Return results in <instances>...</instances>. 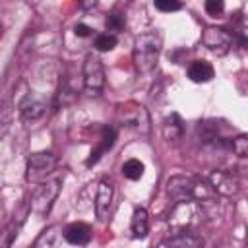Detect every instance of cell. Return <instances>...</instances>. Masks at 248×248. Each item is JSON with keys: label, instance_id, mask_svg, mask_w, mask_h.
Here are the masks:
<instances>
[{"label": "cell", "instance_id": "obj_1", "mask_svg": "<svg viewBox=\"0 0 248 248\" xmlns=\"http://www.w3.org/2000/svg\"><path fill=\"white\" fill-rule=\"evenodd\" d=\"M167 192L174 202H211L215 192L209 186L207 180L200 178V176H184V174H176L170 176L167 182Z\"/></svg>", "mask_w": 248, "mask_h": 248}, {"label": "cell", "instance_id": "obj_2", "mask_svg": "<svg viewBox=\"0 0 248 248\" xmlns=\"http://www.w3.org/2000/svg\"><path fill=\"white\" fill-rule=\"evenodd\" d=\"M161 48H163V39L157 31H147V33L138 35L134 41V52H132L136 70L140 74L153 72L159 62Z\"/></svg>", "mask_w": 248, "mask_h": 248}, {"label": "cell", "instance_id": "obj_3", "mask_svg": "<svg viewBox=\"0 0 248 248\" xmlns=\"http://www.w3.org/2000/svg\"><path fill=\"white\" fill-rule=\"evenodd\" d=\"M202 215H203V209L200 202H194V200L176 202L169 213V227L174 231V234L190 231L202 221Z\"/></svg>", "mask_w": 248, "mask_h": 248}, {"label": "cell", "instance_id": "obj_4", "mask_svg": "<svg viewBox=\"0 0 248 248\" xmlns=\"http://www.w3.org/2000/svg\"><path fill=\"white\" fill-rule=\"evenodd\" d=\"M58 159L50 151H37L29 155L27 159V169H25V178L29 182H43L46 176L56 169Z\"/></svg>", "mask_w": 248, "mask_h": 248}, {"label": "cell", "instance_id": "obj_5", "mask_svg": "<svg viewBox=\"0 0 248 248\" xmlns=\"http://www.w3.org/2000/svg\"><path fill=\"white\" fill-rule=\"evenodd\" d=\"M83 87L89 95H99L105 87V68L99 56L89 52L83 62Z\"/></svg>", "mask_w": 248, "mask_h": 248}, {"label": "cell", "instance_id": "obj_6", "mask_svg": "<svg viewBox=\"0 0 248 248\" xmlns=\"http://www.w3.org/2000/svg\"><path fill=\"white\" fill-rule=\"evenodd\" d=\"M232 41L234 35L225 27H207L202 33V45L215 54H227L232 46Z\"/></svg>", "mask_w": 248, "mask_h": 248}, {"label": "cell", "instance_id": "obj_7", "mask_svg": "<svg viewBox=\"0 0 248 248\" xmlns=\"http://www.w3.org/2000/svg\"><path fill=\"white\" fill-rule=\"evenodd\" d=\"M58 192H60V180H58V178H54V180H50V182H43V184L35 190V194H33L31 207H33L41 217H45V215L50 211V207H52V203H54Z\"/></svg>", "mask_w": 248, "mask_h": 248}, {"label": "cell", "instance_id": "obj_8", "mask_svg": "<svg viewBox=\"0 0 248 248\" xmlns=\"http://www.w3.org/2000/svg\"><path fill=\"white\" fill-rule=\"evenodd\" d=\"M209 186L213 188L215 194H221V196H234L240 188V182H238V176L231 170H213L207 178Z\"/></svg>", "mask_w": 248, "mask_h": 248}, {"label": "cell", "instance_id": "obj_9", "mask_svg": "<svg viewBox=\"0 0 248 248\" xmlns=\"http://www.w3.org/2000/svg\"><path fill=\"white\" fill-rule=\"evenodd\" d=\"M120 120L126 124V126H132L136 128L138 132H143L147 134L149 132V116H147V110L140 105H126L120 108Z\"/></svg>", "mask_w": 248, "mask_h": 248}, {"label": "cell", "instance_id": "obj_10", "mask_svg": "<svg viewBox=\"0 0 248 248\" xmlns=\"http://www.w3.org/2000/svg\"><path fill=\"white\" fill-rule=\"evenodd\" d=\"M110 207H112V184L110 180L103 178L97 186V198H95V215L101 223L108 219Z\"/></svg>", "mask_w": 248, "mask_h": 248}, {"label": "cell", "instance_id": "obj_11", "mask_svg": "<svg viewBox=\"0 0 248 248\" xmlns=\"http://www.w3.org/2000/svg\"><path fill=\"white\" fill-rule=\"evenodd\" d=\"M46 110V101L45 97H41L39 93H27L21 101H19V114L23 120H37L45 114Z\"/></svg>", "mask_w": 248, "mask_h": 248}, {"label": "cell", "instance_id": "obj_12", "mask_svg": "<svg viewBox=\"0 0 248 248\" xmlns=\"http://www.w3.org/2000/svg\"><path fill=\"white\" fill-rule=\"evenodd\" d=\"M157 248H203V240L196 232L184 231V232H176L170 238L163 240Z\"/></svg>", "mask_w": 248, "mask_h": 248}, {"label": "cell", "instance_id": "obj_13", "mask_svg": "<svg viewBox=\"0 0 248 248\" xmlns=\"http://www.w3.org/2000/svg\"><path fill=\"white\" fill-rule=\"evenodd\" d=\"M114 140H116V132H114V128H103V136H101V140H99V143H97V147L91 151V155H89V159L85 161V165L87 167H91V165H95V163H99V159L114 145Z\"/></svg>", "mask_w": 248, "mask_h": 248}, {"label": "cell", "instance_id": "obj_14", "mask_svg": "<svg viewBox=\"0 0 248 248\" xmlns=\"http://www.w3.org/2000/svg\"><path fill=\"white\" fill-rule=\"evenodd\" d=\"M64 238L70 242V244H78V246H83L91 240V227L87 223H72L64 229Z\"/></svg>", "mask_w": 248, "mask_h": 248}, {"label": "cell", "instance_id": "obj_15", "mask_svg": "<svg viewBox=\"0 0 248 248\" xmlns=\"http://www.w3.org/2000/svg\"><path fill=\"white\" fill-rule=\"evenodd\" d=\"M213 76H215V70L207 60H194L188 66V78L194 83H207L213 79Z\"/></svg>", "mask_w": 248, "mask_h": 248}, {"label": "cell", "instance_id": "obj_16", "mask_svg": "<svg viewBox=\"0 0 248 248\" xmlns=\"http://www.w3.org/2000/svg\"><path fill=\"white\" fill-rule=\"evenodd\" d=\"M27 211H29V207H25V209H23V213L16 215L17 219L10 221V223L0 231V248H10V246H12V242L16 240V236H17V232H19L21 225L25 223V215H27Z\"/></svg>", "mask_w": 248, "mask_h": 248}, {"label": "cell", "instance_id": "obj_17", "mask_svg": "<svg viewBox=\"0 0 248 248\" xmlns=\"http://www.w3.org/2000/svg\"><path fill=\"white\" fill-rule=\"evenodd\" d=\"M130 231L134 238H145L149 232V213L143 207H136L130 221Z\"/></svg>", "mask_w": 248, "mask_h": 248}, {"label": "cell", "instance_id": "obj_18", "mask_svg": "<svg viewBox=\"0 0 248 248\" xmlns=\"http://www.w3.org/2000/svg\"><path fill=\"white\" fill-rule=\"evenodd\" d=\"M182 130H184L182 128V120H180V116L176 112H172L170 116H167L163 120V136H165V140L176 141L182 136Z\"/></svg>", "mask_w": 248, "mask_h": 248}, {"label": "cell", "instance_id": "obj_19", "mask_svg": "<svg viewBox=\"0 0 248 248\" xmlns=\"http://www.w3.org/2000/svg\"><path fill=\"white\" fill-rule=\"evenodd\" d=\"M143 163L140 159H128L124 165H122V174L128 178V180H140L143 176Z\"/></svg>", "mask_w": 248, "mask_h": 248}, {"label": "cell", "instance_id": "obj_20", "mask_svg": "<svg viewBox=\"0 0 248 248\" xmlns=\"http://www.w3.org/2000/svg\"><path fill=\"white\" fill-rule=\"evenodd\" d=\"M93 46H95V50H99V52H108V50H112V48L116 46V37L110 35V33H101V35L95 37Z\"/></svg>", "mask_w": 248, "mask_h": 248}, {"label": "cell", "instance_id": "obj_21", "mask_svg": "<svg viewBox=\"0 0 248 248\" xmlns=\"http://www.w3.org/2000/svg\"><path fill=\"white\" fill-rule=\"evenodd\" d=\"M56 231H58L56 225L54 227H48L46 231H43V234L37 238V242H35L33 248H52L54 242H56V234H58Z\"/></svg>", "mask_w": 248, "mask_h": 248}, {"label": "cell", "instance_id": "obj_22", "mask_svg": "<svg viewBox=\"0 0 248 248\" xmlns=\"http://www.w3.org/2000/svg\"><path fill=\"white\" fill-rule=\"evenodd\" d=\"M231 149L234 155L238 157H248V136L246 134H238L232 141H231Z\"/></svg>", "mask_w": 248, "mask_h": 248}, {"label": "cell", "instance_id": "obj_23", "mask_svg": "<svg viewBox=\"0 0 248 248\" xmlns=\"http://www.w3.org/2000/svg\"><path fill=\"white\" fill-rule=\"evenodd\" d=\"M223 10H225L223 0H207V2H205V12H207L211 17H219V16L223 14Z\"/></svg>", "mask_w": 248, "mask_h": 248}, {"label": "cell", "instance_id": "obj_24", "mask_svg": "<svg viewBox=\"0 0 248 248\" xmlns=\"http://www.w3.org/2000/svg\"><path fill=\"white\" fill-rule=\"evenodd\" d=\"M153 4H155V8L161 10V12H176V10L182 8V4H180V2H174V0H155Z\"/></svg>", "mask_w": 248, "mask_h": 248}, {"label": "cell", "instance_id": "obj_25", "mask_svg": "<svg viewBox=\"0 0 248 248\" xmlns=\"http://www.w3.org/2000/svg\"><path fill=\"white\" fill-rule=\"evenodd\" d=\"M107 27H108V29H112V31L122 29V27H124V17H122V16H118V14H110V16L107 17Z\"/></svg>", "mask_w": 248, "mask_h": 248}, {"label": "cell", "instance_id": "obj_26", "mask_svg": "<svg viewBox=\"0 0 248 248\" xmlns=\"http://www.w3.org/2000/svg\"><path fill=\"white\" fill-rule=\"evenodd\" d=\"M91 27L89 25H85V23H76V27H74V33L78 35V37H89L91 35Z\"/></svg>", "mask_w": 248, "mask_h": 248}, {"label": "cell", "instance_id": "obj_27", "mask_svg": "<svg viewBox=\"0 0 248 248\" xmlns=\"http://www.w3.org/2000/svg\"><path fill=\"white\" fill-rule=\"evenodd\" d=\"M0 37H2V25H0Z\"/></svg>", "mask_w": 248, "mask_h": 248}]
</instances>
